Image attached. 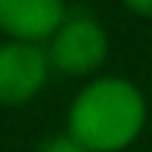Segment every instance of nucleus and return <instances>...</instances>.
Masks as SVG:
<instances>
[{"mask_svg":"<svg viewBox=\"0 0 152 152\" xmlns=\"http://www.w3.org/2000/svg\"><path fill=\"white\" fill-rule=\"evenodd\" d=\"M146 99L130 81L99 78L75 96L68 134L87 152H118L140 137Z\"/></svg>","mask_w":152,"mask_h":152,"instance_id":"nucleus-1","label":"nucleus"},{"mask_svg":"<svg viewBox=\"0 0 152 152\" xmlns=\"http://www.w3.org/2000/svg\"><path fill=\"white\" fill-rule=\"evenodd\" d=\"M109 40L106 31L90 16H65L62 25L50 34L47 56L50 65L65 75H90L106 62Z\"/></svg>","mask_w":152,"mask_h":152,"instance_id":"nucleus-2","label":"nucleus"},{"mask_svg":"<svg viewBox=\"0 0 152 152\" xmlns=\"http://www.w3.org/2000/svg\"><path fill=\"white\" fill-rule=\"evenodd\" d=\"M47 47L28 40L0 44V106H22L34 99L50 75Z\"/></svg>","mask_w":152,"mask_h":152,"instance_id":"nucleus-3","label":"nucleus"},{"mask_svg":"<svg viewBox=\"0 0 152 152\" xmlns=\"http://www.w3.org/2000/svg\"><path fill=\"white\" fill-rule=\"evenodd\" d=\"M65 19V0H0V31L12 40L40 44Z\"/></svg>","mask_w":152,"mask_h":152,"instance_id":"nucleus-4","label":"nucleus"},{"mask_svg":"<svg viewBox=\"0 0 152 152\" xmlns=\"http://www.w3.org/2000/svg\"><path fill=\"white\" fill-rule=\"evenodd\" d=\"M40 152H87V149L81 146L72 134H59V137H50V140L40 146Z\"/></svg>","mask_w":152,"mask_h":152,"instance_id":"nucleus-5","label":"nucleus"},{"mask_svg":"<svg viewBox=\"0 0 152 152\" xmlns=\"http://www.w3.org/2000/svg\"><path fill=\"white\" fill-rule=\"evenodd\" d=\"M127 10H134L137 16H152V0H124Z\"/></svg>","mask_w":152,"mask_h":152,"instance_id":"nucleus-6","label":"nucleus"}]
</instances>
